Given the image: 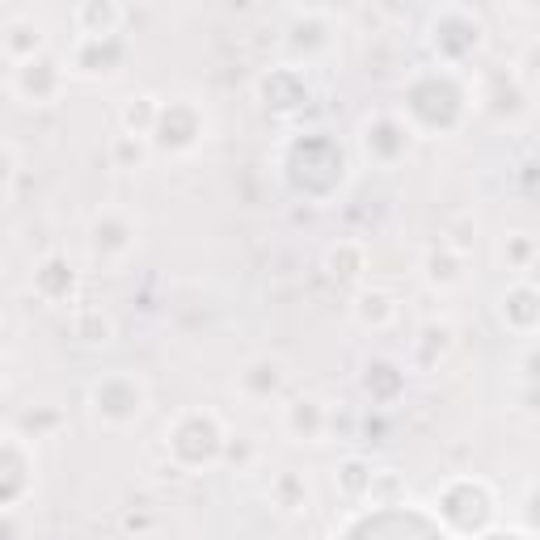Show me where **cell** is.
I'll list each match as a JSON object with an SVG mask.
<instances>
[{
	"label": "cell",
	"mask_w": 540,
	"mask_h": 540,
	"mask_svg": "<svg viewBox=\"0 0 540 540\" xmlns=\"http://www.w3.org/2000/svg\"><path fill=\"white\" fill-rule=\"evenodd\" d=\"M93 410L106 422H131L144 410V389L131 376H106L98 389H93Z\"/></svg>",
	"instance_id": "1"
},
{
	"label": "cell",
	"mask_w": 540,
	"mask_h": 540,
	"mask_svg": "<svg viewBox=\"0 0 540 540\" xmlns=\"http://www.w3.org/2000/svg\"><path fill=\"white\" fill-rule=\"evenodd\" d=\"M60 85H64V72L55 60H47V55L13 68V93L22 102H51L55 93H60Z\"/></svg>",
	"instance_id": "2"
},
{
	"label": "cell",
	"mask_w": 540,
	"mask_h": 540,
	"mask_svg": "<svg viewBox=\"0 0 540 540\" xmlns=\"http://www.w3.org/2000/svg\"><path fill=\"white\" fill-rule=\"evenodd\" d=\"M503 317H507V325L511 330H536L540 325V292L536 287H528V283H519V287H511V292L503 296Z\"/></svg>",
	"instance_id": "3"
},
{
	"label": "cell",
	"mask_w": 540,
	"mask_h": 540,
	"mask_svg": "<svg viewBox=\"0 0 540 540\" xmlns=\"http://www.w3.org/2000/svg\"><path fill=\"white\" fill-rule=\"evenodd\" d=\"M38 47H43V26L38 22H30V17H13V22L5 26V51L17 64L38 60Z\"/></svg>",
	"instance_id": "4"
},
{
	"label": "cell",
	"mask_w": 540,
	"mask_h": 540,
	"mask_svg": "<svg viewBox=\"0 0 540 540\" xmlns=\"http://www.w3.org/2000/svg\"><path fill=\"white\" fill-rule=\"evenodd\" d=\"M72 283H76V275H72V266L64 258H47L43 266L34 270V292L43 300H68Z\"/></svg>",
	"instance_id": "5"
},
{
	"label": "cell",
	"mask_w": 540,
	"mask_h": 540,
	"mask_svg": "<svg viewBox=\"0 0 540 540\" xmlns=\"http://www.w3.org/2000/svg\"><path fill=\"white\" fill-rule=\"evenodd\" d=\"M119 22H123V9H114V5H81L76 9V26H81L85 38H114Z\"/></svg>",
	"instance_id": "6"
},
{
	"label": "cell",
	"mask_w": 540,
	"mask_h": 540,
	"mask_svg": "<svg viewBox=\"0 0 540 540\" xmlns=\"http://www.w3.org/2000/svg\"><path fill=\"white\" fill-rule=\"evenodd\" d=\"M287 431L300 435V439H317L325 431V410L317 401H308V397L292 401L287 405Z\"/></svg>",
	"instance_id": "7"
},
{
	"label": "cell",
	"mask_w": 540,
	"mask_h": 540,
	"mask_svg": "<svg viewBox=\"0 0 540 540\" xmlns=\"http://www.w3.org/2000/svg\"><path fill=\"white\" fill-rule=\"evenodd\" d=\"M123 123H127V135H144V131H157L161 123V106L152 98H131L123 106Z\"/></svg>",
	"instance_id": "8"
},
{
	"label": "cell",
	"mask_w": 540,
	"mask_h": 540,
	"mask_svg": "<svg viewBox=\"0 0 540 540\" xmlns=\"http://www.w3.org/2000/svg\"><path fill=\"white\" fill-rule=\"evenodd\" d=\"M427 275H431V283H439V287L460 283V254H456V249H448V245H439L435 254L427 258Z\"/></svg>",
	"instance_id": "9"
},
{
	"label": "cell",
	"mask_w": 540,
	"mask_h": 540,
	"mask_svg": "<svg viewBox=\"0 0 540 540\" xmlns=\"http://www.w3.org/2000/svg\"><path fill=\"white\" fill-rule=\"evenodd\" d=\"M270 494H275V503H279L283 511H304V507H308V486H304L296 473H283L275 486H270Z\"/></svg>",
	"instance_id": "10"
},
{
	"label": "cell",
	"mask_w": 540,
	"mask_h": 540,
	"mask_svg": "<svg viewBox=\"0 0 540 540\" xmlns=\"http://www.w3.org/2000/svg\"><path fill=\"white\" fill-rule=\"evenodd\" d=\"M72 334L81 338V342H106L110 321L98 313V308H81V313L72 317Z\"/></svg>",
	"instance_id": "11"
},
{
	"label": "cell",
	"mask_w": 540,
	"mask_h": 540,
	"mask_svg": "<svg viewBox=\"0 0 540 540\" xmlns=\"http://www.w3.org/2000/svg\"><path fill=\"white\" fill-rule=\"evenodd\" d=\"M279 380H283V372H279V363H254V368L245 372V389L254 393V397H266V393H275L279 389Z\"/></svg>",
	"instance_id": "12"
},
{
	"label": "cell",
	"mask_w": 540,
	"mask_h": 540,
	"mask_svg": "<svg viewBox=\"0 0 540 540\" xmlns=\"http://www.w3.org/2000/svg\"><path fill=\"white\" fill-rule=\"evenodd\" d=\"M393 317H397V308H393L389 296L372 292V296H363V300H359V321H363V325H376V330H380V325H389Z\"/></svg>",
	"instance_id": "13"
},
{
	"label": "cell",
	"mask_w": 540,
	"mask_h": 540,
	"mask_svg": "<svg viewBox=\"0 0 540 540\" xmlns=\"http://www.w3.org/2000/svg\"><path fill=\"white\" fill-rule=\"evenodd\" d=\"M372 477H376V473H368V465H359V460H346V465H342V490L351 494V498H359L363 490L372 494Z\"/></svg>",
	"instance_id": "14"
},
{
	"label": "cell",
	"mask_w": 540,
	"mask_h": 540,
	"mask_svg": "<svg viewBox=\"0 0 540 540\" xmlns=\"http://www.w3.org/2000/svg\"><path fill=\"white\" fill-rule=\"evenodd\" d=\"M330 266H334V275H346V279H355L359 270H363V249L359 245H342L330 254Z\"/></svg>",
	"instance_id": "15"
},
{
	"label": "cell",
	"mask_w": 540,
	"mask_h": 540,
	"mask_svg": "<svg viewBox=\"0 0 540 540\" xmlns=\"http://www.w3.org/2000/svg\"><path fill=\"white\" fill-rule=\"evenodd\" d=\"M17 422L30 431V439H38V435H43V427H60V414H55V410H26Z\"/></svg>",
	"instance_id": "16"
},
{
	"label": "cell",
	"mask_w": 540,
	"mask_h": 540,
	"mask_svg": "<svg viewBox=\"0 0 540 540\" xmlns=\"http://www.w3.org/2000/svg\"><path fill=\"white\" fill-rule=\"evenodd\" d=\"M528 72H532L536 81H540V43H536V47L528 51Z\"/></svg>",
	"instance_id": "17"
},
{
	"label": "cell",
	"mask_w": 540,
	"mask_h": 540,
	"mask_svg": "<svg viewBox=\"0 0 540 540\" xmlns=\"http://www.w3.org/2000/svg\"><path fill=\"white\" fill-rule=\"evenodd\" d=\"M528 368H532L528 376H540V355H528Z\"/></svg>",
	"instance_id": "18"
}]
</instances>
